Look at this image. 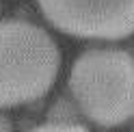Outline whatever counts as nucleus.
I'll return each mask as SVG.
<instances>
[{
	"mask_svg": "<svg viewBox=\"0 0 134 132\" xmlns=\"http://www.w3.org/2000/svg\"><path fill=\"white\" fill-rule=\"evenodd\" d=\"M58 69L61 50L43 28L26 20L0 22V108L43 97Z\"/></svg>",
	"mask_w": 134,
	"mask_h": 132,
	"instance_id": "f257e3e1",
	"label": "nucleus"
},
{
	"mask_svg": "<svg viewBox=\"0 0 134 132\" xmlns=\"http://www.w3.org/2000/svg\"><path fill=\"white\" fill-rule=\"evenodd\" d=\"M69 89L85 117L102 128L134 119V56L119 48L82 52L69 74Z\"/></svg>",
	"mask_w": 134,
	"mask_h": 132,
	"instance_id": "f03ea898",
	"label": "nucleus"
},
{
	"mask_svg": "<svg viewBox=\"0 0 134 132\" xmlns=\"http://www.w3.org/2000/svg\"><path fill=\"white\" fill-rule=\"evenodd\" d=\"M58 30L82 39H125L134 32V0H37Z\"/></svg>",
	"mask_w": 134,
	"mask_h": 132,
	"instance_id": "7ed1b4c3",
	"label": "nucleus"
},
{
	"mask_svg": "<svg viewBox=\"0 0 134 132\" xmlns=\"http://www.w3.org/2000/svg\"><path fill=\"white\" fill-rule=\"evenodd\" d=\"M28 132H91L89 128L80 126V123H69V121H52V123H43L37 126Z\"/></svg>",
	"mask_w": 134,
	"mask_h": 132,
	"instance_id": "20e7f679",
	"label": "nucleus"
},
{
	"mask_svg": "<svg viewBox=\"0 0 134 132\" xmlns=\"http://www.w3.org/2000/svg\"><path fill=\"white\" fill-rule=\"evenodd\" d=\"M0 132H13V126L7 117H0Z\"/></svg>",
	"mask_w": 134,
	"mask_h": 132,
	"instance_id": "39448f33",
	"label": "nucleus"
}]
</instances>
